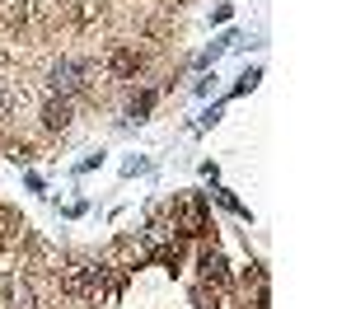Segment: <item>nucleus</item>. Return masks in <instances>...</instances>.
I'll use <instances>...</instances> for the list:
<instances>
[{"label":"nucleus","mask_w":351,"mask_h":309,"mask_svg":"<svg viewBox=\"0 0 351 309\" xmlns=\"http://www.w3.org/2000/svg\"><path fill=\"white\" fill-rule=\"evenodd\" d=\"M28 14H33V10H28V0H5V19H10L14 28L28 24Z\"/></svg>","instance_id":"nucleus-7"},{"label":"nucleus","mask_w":351,"mask_h":309,"mask_svg":"<svg viewBox=\"0 0 351 309\" xmlns=\"http://www.w3.org/2000/svg\"><path fill=\"white\" fill-rule=\"evenodd\" d=\"M258 80H263V71H248V75H243V80L234 84V94H248V89H253Z\"/></svg>","instance_id":"nucleus-8"},{"label":"nucleus","mask_w":351,"mask_h":309,"mask_svg":"<svg viewBox=\"0 0 351 309\" xmlns=\"http://www.w3.org/2000/svg\"><path fill=\"white\" fill-rule=\"evenodd\" d=\"M108 71L117 75V80H132L136 71H141V52H132V47H117V52L108 56Z\"/></svg>","instance_id":"nucleus-4"},{"label":"nucleus","mask_w":351,"mask_h":309,"mask_svg":"<svg viewBox=\"0 0 351 309\" xmlns=\"http://www.w3.org/2000/svg\"><path fill=\"white\" fill-rule=\"evenodd\" d=\"M173 216H178L173 230H183V234H206V230H211V225H206V211H202V201H192V197L173 206Z\"/></svg>","instance_id":"nucleus-2"},{"label":"nucleus","mask_w":351,"mask_h":309,"mask_svg":"<svg viewBox=\"0 0 351 309\" xmlns=\"http://www.w3.org/2000/svg\"><path fill=\"white\" fill-rule=\"evenodd\" d=\"M43 127H47V132H66V127H71V99H47Z\"/></svg>","instance_id":"nucleus-3"},{"label":"nucleus","mask_w":351,"mask_h":309,"mask_svg":"<svg viewBox=\"0 0 351 309\" xmlns=\"http://www.w3.org/2000/svg\"><path fill=\"white\" fill-rule=\"evenodd\" d=\"M94 75V61H56L52 66V89L66 99V94H80Z\"/></svg>","instance_id":"nucleus-1"},{"label":"nucleus","mask_w":351,"mask_h":309,"mask_svg":"<svg viewBox=\"0 0 351 309\" xmlns=\"http://www.w3.org/2000/svg\"><path fill=\"white\" fill-rule=\"evenodd\" d=\"M202 277L225 291V262H220V253H202Z\"/></svg>","instance_id":"nucleus-5"},{"label":"nucleus","mask_w":351,"mask_h":309,"mask_svg":"<svg viewBox=\"0 0 351 309\" xmlns=\"http://www.w3.org/2000/svg\"><path fill=\"white\" fill-rule=\"evenodd\" d=\"M150 108H155V89H141V94H132V117L136 122H145V117H150Z\"/></svg>","instance_id":"nucleus-6"}]
</instances>
